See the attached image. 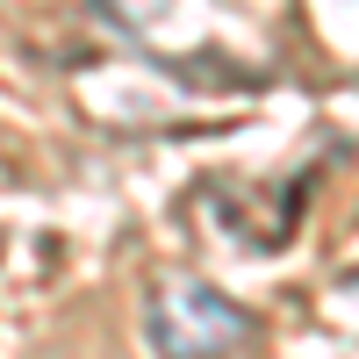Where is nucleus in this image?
<instances>
[{
	"label": "nucleus",
	"instance_id": "1",
	"mask_svg": "<svg viewBox=\"0 0 359 359\" xmlns=\"http://www.w3.org/2000/svg\"><path fill=\"white\" fill-rule=\"evenodd\" d=\"M144 338L158 345V359H230L252 345V316L216 280L165 273L144 302Z\"/></svg>",
	"mask_w": 359,
	"mask_h": 359
},
{
	"label": "nucleus",
	"instance_id": "2",
	"mask_svg": "<svg viewBox=\"0 0 359 359\" xmlns=\"http://www.w3.org/2000/svg\"><path fill=\"white\" fill-rule=\"evenodd\" d=\"M94 8H101L108 22H123V29H151V22L172 8V0H94Z\"/></svg>",
	"mask_w": 359,
	"mask_h": 359
}]
</instances>
